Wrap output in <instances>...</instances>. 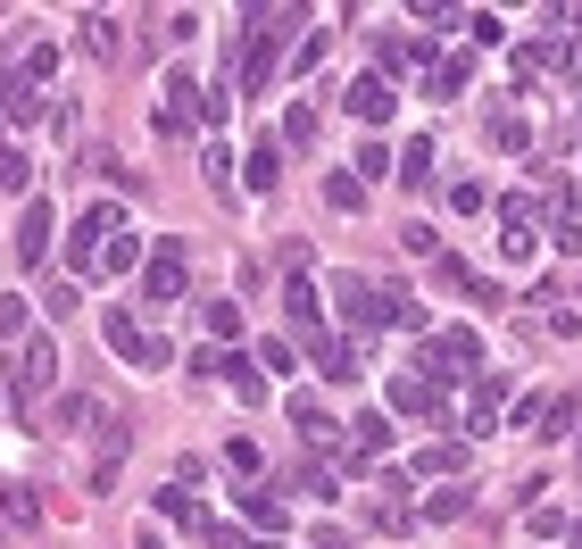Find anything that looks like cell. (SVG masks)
I'll return each instance as SVG.
<instances>
[{
	"mask_svg": "<svg viewBox=\"0 0 582 549\" xmlns=\"http://www.w3.org/2000/svg\"><path fill=\"white\" fill-rule=\"evenodd\" d=\"M565 532V508H532V541H558Z\"/></svg>",
	"mask_w": 582,
	"mask_h": 549,
	"instance_id": "cell-34",
	"label": "cell"
},
{
	"mask_svg": "<svg viewBox=\"0 0 582 549\" xmlns=\"http://www.w3.org/2000/svg\"><path fill=\"white\" fill-rule=\"evenodd\" d=\"M392 167H399V184H416V191H425V184H432V142H408V151H399Z\"/></svg>",
	"mask_w": 582,
	"mask_h": 549,
	"instance_id": "cell-20",
	"label": "cell"
},
{
	"mask_svg": "<svg viewBox=\"0 0 582 549\" xmlns=\"http://www.w3.org/2000/svg\"><path fill=\"white\" fill-rule=\"evenodd\" d=\"M425 525H458V516H466V483H441V492H425Z\"/></svg>",
	"mask_w": 582,
	"mask_h": 549,
	"instance_id": "cell-17",
	"label": "cell"
},
{
	"mask_svg": "<svg viewBox=\"0 0 582 549\" xmlns=\"http://www.w3.org/2000/svg\"><path fill=\"white\" fill-rule=\"evenodd\" d=\"M308 549H350V532H317V541H308Z\"/></svg>",
	"mask_w": 582,
	"mask_h": 549,
	"instance_id": "cell-37",
	"label": "cell"
},
{
	"mask_svg": "<svg viewBox=\"0 0 582 549\" xmlns=\"http://www.w3.org/2000/svg\"><path fill=\"white\" fill-rule=\"evenodd\" d=\"M425 92H432V100L466 92V58H432V67H425Z\"/></svg>",
	"mask_w": 582,
	"mask_h": 549,
	"instance_id": "cell-18",
	"label": "cell"
},
{
	"mask_svg": "<svg viewBox=\"0 0 582 549\" xmlns=\"http://www.w3.org/2000/svg\"><path fill=\"white\" fill-rule=\"evenodd\" d=\"M51 242H58V209H51V200H25V217H18V266H42Z\"/></svg>",
	"mask_w": 582,
	"mask_h": 549,
	"instance_id": "cell-4",
	"label": "cell"
},
{
	"mask_svg": "<svg viewBox=\"0 0 582 549\" xmlns=\"http://www.w3.org/2000/svg\"><path fill=\"white\" fill-rule=\"evenodd\" d=\"M283 408H292V425H300V441H308V450H333V408H325V399L292 392Z\"/></svg>",
	"mask_w": 582,
	"mask_h": 549,
	"instance_id": "cell-8",
	"label": "cell"
},
{
	"mask_svg": "<svg viewBox=\"0 0 582 549\" xmlns=\"http://www.w3.org/2000/svg\"><path fill=\"white\" fill-rule=\"evenodd\" d=\"M350 175H358V184H383V175H392V151H383V142H366V151L350 158Z\"/></svg>",
	"mask_w": 582,
	"mask_h": 549,
	"instance_id": "cell-22",
	"label": "cell"
},
{
	"mask_svg": "<svg viewBox=\"0 0 582 549\" xmlns=\"http://www.w3.org/2000/svg\"><path fill=\"white\" fill-rule=\"evenodd\" d=\"M250 191H275V142H266V151L250 158Z\"/></svg>",
	"mask_w": 582,
	"mask_h": 549,
	"instance_id": "cell-33",
	"label": "cell"
},
{
	"mask_svg": "<svg viewBox=\"0 0 582 549\" xmlns=\"http://www.w3.org/2000/svg\"><path fill=\"white\" fill-rule=\"evenodd\" d=\"M100 333H109V350H117L125 366H167V341L142 333V325H133V308H109V317H100Z\"/></svg>",
	"mask_w": 582,
	"mask_h": 549,
	"instance_id": "cell-3",
	"label": "cell"
},
{
	"mask_svg": "<svg viewBox=\"0 0 582 549\" xmlns=\"http://www.w3.org/2000/svg\"><path fill=\"white\" fill-rule=\"evenodd\" d=\"M133 266H142V242H133V226H125V233H109V242H100L92 275H133Z\"/></svg>",
	"mask_w": 582,
	"mask_h": 549,
	"instance_id": "cell-14",
	"label": "cell"
},
{
	"mask_svg": "<svg viewBox=\"0 0 582 549\" xmlns=\"http://www.w3.org/2000/svg\"><path fill=\"white\" fill-rule=\"evenodd\" d=\"M458 466H466V441H432L425 450V474H458Z\"/></svg>",
	"mask_w": 582,
	"mask_h": 549,
	"instance_id": "cell-25",
	"label": "cell"
},
{
	"mask_svg": "<svg viewBox=\"0 0 582 549\" xmlns=\"http://www.w3.org/2000/svg\"><path fill=\"white\" fill-rule=\"evenodd\" d=\"M208 549H283V541H242L233 525H208Z\"/></svg>",
	"mask_w": 582,
	"mask_h": 549,
	"instance_id": "cell-32",
	"label": "cell"
},
{
	"mask_svg": "<svg viewBox=\"0 0 582 549\" xmlns=\"http://www.w3.org/2000/svg\"><path fill=\"white\" fill-rule=\"evenodd\" d=\"M34 516H42V508H34V492H25V483H0V525H18V532H25Z\"/></svg>",
	"mask_w": 582,
	"mask_h": 549,
	"instance_id": "cell-19",
	"label": "cell"
},
{
	"mask_svg": "<svg viewBox=\"0 0 582 549\" xmlns=\"http://www.w3.org/2000/svg\"><path fill=\"white\" fill-rule=\"evenodd\" d=\"M308 350H317V366H325V383H358V350L341 333H317L308 341Z\"/></svg>",
	"mask_w": 582,
	"mask_h": 549,
	"instance_id": "cell-12",
	"label": "cell"
},
{
	"mask_svg": "<svg viewBox=\"0 0 582 549\" xmlns=\"http://www.w3.org/2000/svg\"><path fill=\"white\" fill-rule=\"evenodd\" d=\"M341 292V317L350 325H383V284H366V275H333Z\"/></svg>",
	"mask_w": 582,
	"mask_h": 549,
	"instance_id": "cell-7",
	"label": "cell"
},
{
	"mask_svg": "<svg viewBox=\"0 0 582 549\" xmlns=\"http://www.w3.org/2000/svg\"><path fill=\"white\" fill-rule=\"evenodd\" d=\"M226 466H233V474H259V450H250V441L233 433V441H226Z\"/></svg>",
	"mask_w": 582,
	"mask_h": 549,
	"instance_id": "cell-35",
	"label": "cell"
},
{
	"mask_svg": "<svg viewBox=\"0 0 582 549\" xmlns=\"http://www.w3.org/2000/svg\"><path fill=\"white\" fill-rule=\"evenodd\" d=\"M158 516H167L175 532H208V508H200V499H191V492H175V483H167V492H158Z\"/></svg>",
	"mask_w": 582,
	"mask_h": 549,
	"instance_id": "cell-16",
	"label": "cell"
},
{
	"mask_svg": "<svg viewBox=\"0 0 582 549\" xmlns=\"http://www.w3.org/2000/svg\"><path fill=\"white\" fill-rule=\"evenodd\" d=\"M242 516L266 532V541H275V532L292 525V508H283V492H275V483H266V492H250V499H242Z\"/></svg>",
	"mask_w": 582,
	"mask_h": 549,
	"instance_id": "cell-13",
	"label": "cell"
},
{
	"mask_svg": "<svg viewBox=\"0 0 582 549\" xmlns=\"http://www.w3.org/2000/svg\"><path fill=\"white\" fill-rule=\"evenodd\" d=\"M292 359H300V341H259V366H266V375H292Z\"/></svg>",
	"mask_w": 582,
	"mask_h": 549,
	"instance_id": "cell-26",
	"label": "cell"
},
{
	"mask_svg": "<svg viewBox=\"0 0 582 549\" xmlns=\"http://www.w3.org/2000/svg\"><path fill=\"white\" fill-rule=\"evenodd\" d=\"M58 383V341L51 333H25V350H18V417H34V399Z\"/></svg>",
	"mask_w": 582,
	"mask_h": 549,
	"instance_id": "cell-1",
	"label": "cell"
},
{
	"mask_svg": "<svg viewBox=\"0 0 582 549\" xmlns=\"http://www.w3.org/2000/svg\"><path fill=\"white\" fill-rule=\"evenodd\" d=\"M226 383H233V392L250 399V408H259V399H266V375H250V359H226Z\"/></svg>",
	"mask_w": 582,
	"mask_h": 549,
	"instance_id": "cell-23",
	"label": "cell"
},
{
	"mask_svg": "<svg viewBox=\"0 0 582 549\" xmlns=\"http://www.w3.org/2000/svg\"><path fill=\"white\" fill-rule=\"evenodd\" d=\"M208 333L233 341V333H242V308H233V300H208Z\"/></svg>",
	"mask_w": 582,
	"mask_h": 549,
	"instance_id": "cell-28",
	"label": "cell"
},
{
	"mask_svg": "<svg viewBox=\"0 0 582 549\" xmlns=\"http://www.w3.org/2000/svg\"><path fill=\"white\" fill-rule=\"evenodd\" d=\"M283 308H292V333H300V341L325 333V308H317V284H308V275H292V284H283Z\"/></svg>",
	"mask_w": 582,
	"mask_h": 549,
	"instance_id": "cell-9",
	"label": "cell"
},
{
	"mask_svg": "<svg viewBox=\"0 0 582 549\" xmlns=\"http://www.w3.org/2000/svg\"><path fill=\"white\" fill-rule=\"evenodd\" d=\"M499 250H507V266L532 259V200H499Z\"/></svg>",
	"mask_w": 582,
	"mask_h": 549,
	"instance_id": "cell-6",
	"label": "cell"
},
{
	"mask_svg": "<svg viewBox=\"0 0 582 549\" xmlns=\"http://www.w3.org/2000/svg\"><path fill=\"white\" fill-rule=\"evenodd\" d=\"M574 450H582V433H574Z\"/></svg>",
	"mask_w": 582,
	"mask_h": 549,
	"instance_id": "cell-38",
	"label": "cell"
},
{
	"mask_svg": "<svg viewBox=\"0 0 582 549\" xmlns=\"http://www.w3.org/2000/svg\"><path fill=\"white\" fill-rule=\"evenodd\" d=\"M491 142H499V151H525L532 133H525V117H499V125H491Z\"/></svg>",
	"mask_w": 582,
	"mask_h": 549,
	"instance_id": "cell-31",
	"label": "cell"
},
{
	"mask_svg": "<svg viewBox=\"0 0 582 549\" xmlns=\"http://www.w3.org/2000/svg\"><path fill=\"white\" fill-rule=\"evenodd\" d=\"M574 425H582V408H574V399H558V408H549V441H574Z\"/></svg>",
	"mask_w": 582,
	"mask_h": 549,
	"instance_id": "cell-29",
	"label": "cell"
},
{
	"mask_svg": "<svg viewBox=\"0 0 582 549\" xmlns=\"http://www.w3.org/2000/svg\"><path fill=\"white\" fill-rule=\"evenodd\" d=\"M25 175H34L25 151H18V142H0V191H25Z\"/></svg>",
	"mask_w": 582,
	"mask_h": 549,
	"instance_id": "cell-24",
	"label": "cell"
},
{
	"mask_svg": "<svg viewBox=\"0 0 582 549\" xmlns=\"http://www.w3.org/2000/svg\"><path fill=\"white\" fill-rule=\"evenodd\" d=\"M42 117V92L25 76H0V125H34Z\"/></svg>",
	"mask_w": 582,
	"mask_h": 549,
	"instance_id": "cell-11",
	"label": "cell"
},
{
	"mask_svg": "<svg viewBox=\"0 0 582 549\" xmlns=\"http://www.w3.org/2000/svg\"><path fill=\"white\" fill-rule=\"evenodd\" d=\"M142 300H151V308L184 300V242H175V233H158L151 259H142Z\"/></svg>",
	"mask_w": 582,
	"mask_h": 549,
	"instance_id": "cell-2",
	"label": "cell"
},
{
	"mask_svg": "<svg viewBox=\"0 0 582 549\" xmlns=\"http://www.w3.org/2000/svg\"><path fill=\"white\" fill-rule=\"evenodd\" d=\"M84 51H92V58H109V67H117V58H125V25H117V18H100V9H84Z\"/></svg>",
	"mask_w": 582,
	"mask_h": 549,
	"instance_id": "cell-10",
	"label": "cell"
},
{
	"mask_svg": "<svg viewBox=\"0 0 582 549\" xmlns=\"http://www.w3.org/2000/svg\"><path fill=\"white\" fill-rule=\"evenodd\" d=\"M375 51H383V67H408V58H416V34H383Z\"/></svg>",
	"mask_w": 582,
	"mask_h": 549,
	"instance_id": "cell-30",
	"label": "cell"
},
{
	"mask_svg": "<svg viewBox=\"0 0 582 549\" xmlns=\"http://www.w3.org/2000/svg\"><path fill=\"white\" fill-rule=\"evenodd\" d=\"M399 109V92H392V76H375V67H366V76L350 84V117H366V125H383V117Z\"/></svg>",
	"mask_w": 582,
	"mask_h": 549,
	"instance_id": "cell-5",
	"label": "cell"
},
{
	"mask_svg": "<svg viewBox=\"0 0 582 549\" xmlns=\"http://www.w3.org/2000/svg\"><path fill=\"white\" fill-rule=\"evenodd\" d=\"M350 433H358V466H375V458L392 450V417H383V408H366V417H358Z\"/></svg>",
	"mask_w": 582,
	"mask_h": 549,
	"instance_id": "cell-15",
	"label": "cell"
},
{
	"mask_svg": "<svg viewBox=\"0 0 582 549\" xmlns=\"http://www.w3.org/2000/svg\"><path fill=\"white\" fill-rule=\"evenodd\" d=\"M325 200H333V209H358V200H366V184H358V175H325Z\"/></svg>",
	"mask_w": 582,
	"mask_h": 549,
	"instance_id": "cell-27",
	"label": "cell"
},
{
	"mask_svg": "<svg viewBox=\"0 0 582 549\" xmlns=\"http://www.w3.org/2000/svg\"><path fill=\"white\" fill-rule=\"evenodd\" d=\"M0 333H25V300H0Z\"/></svg>",
	"mask_w": 582,
	"mask_h": 549,
	"instance_id": "cell-36",
	"label": "cell"
},
{
	"mask_svg": "<svg viewBox=\"0 0 582 549\" xmlns=\"http://www.w3.org/2000/svg\"><path fill=\"white\" fill-rule=\"evenodd\" d=\"M392 408H416V417H425V408H441V399H432L425 375H399V383H392Z\"/></svg>",
	"mask_w": 582,
	"mask_h": 549,
	"instance_id": "cell-21",
	"label": "cell"
}]
</instances>
